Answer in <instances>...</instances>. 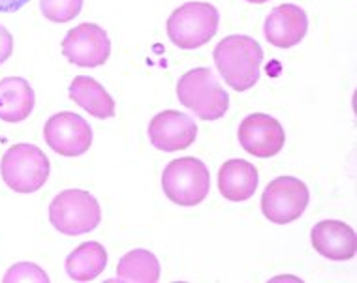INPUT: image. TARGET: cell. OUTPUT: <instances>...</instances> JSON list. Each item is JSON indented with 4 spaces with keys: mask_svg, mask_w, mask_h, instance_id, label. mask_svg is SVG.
I'll list each match as a JSON object with an SVG mask.
<instances>
[{
    "mask_svg": "<svg viewBox=\"0 0 357 283\" xmlns=\"http://www.w3.org/2000/svg\"><path fill=\"white\" fill-rule=\"evenodd\" d=\"M31 0H0V13H15L25 8Z\"/></svg>",
    "mask_w": 357,
    "mask_h": 283,
    "instance_id": "obj_22",
    "label": "cell"
},
{
    "mask_svg": "<svg viewBox=\"0 0 357 283\" xmlns=\"http://www.w3.org/2000/svg\"><path fill=\"white\" fill-rule=\"evenodd\" d=\"M43 139L56 154L75 156L85 154L93 143V129L85 118L75 113H56L43 126Z\"/></svg>",
    "mask_w": 357,
    "mask_h": 283,
    "instance_id": "obj_8",
    "label": "cell"
},
{
    "mask_svg": "<svg viewBox=\"0 0 357 283\" xmlns=\"http://www.w3.org/2000/svg\"><path fill=\"white\" fill-rule=\"evenodd\" d=\"M310 242L321 257L350 261L356 255V231L344 222L324 220L310 231Z\"/></svg>",
    "mask_w": 357,
    "mask_h": 283,
    "instance_id": "obj_13",
    "label": "cell"
},
{
    "mask_svg": "<svg viewBox=\"0 0 357 283\" xmlns=\"http://www.w3.org/2000/svg\"><path fill=\"white\" fill-rule=\"evenodd\" d=\"M286 134L277 118L254 113L239 126V143L248 154L256 158H271L284 148Z\"/></svg>",
    "mask_w": 357,
    "mask_h": 283,
    "instance_id": "obj_10",
    "label": "cell"
},
{
    "mask_svg": "<svg viewBox=\"0 0 357 283\" xmlns=\"http://www.w3.org/2000/svg\"><path fill=\"white\" fill-rule=\"evenodd\" d=\"M36 96L31 83L23 77H6L0 81V120L23 122L31 117Z\"/></svg>",
    "mask_w": 357,
    "mask_h": 283,
    "instance_id": "obj_14",
    "label": "cell"
},
{
    "mask_svg": "<svg viewBox=\"0 0 357 283\" xmlns=\"http://www.w3.org/2000/svg\"><path fill=\"white\" fill-rule=\"evenodd\" d=\"M258 169L245 160H229L218 171V190L226 199L241 203L256 193Z\"/></svg>",
    "mask_w": 357,
    "mask_h": 283,
    "instance_id": "obj_15",
    "label": "cell"
},
{
    "mask_svg": "<svg viewBox=\"0 0 357 283\" xmlns=\"http://www.w3.org/2000/svg\"><path fill=\"white\" fill-rule=\"evenodd\" d=\"M308 188L296 177H278L271 180L261 195V212L277 225L296 222L308 207Z\"/></svg>",
    "mask_w": 357,
    "mask_h": 283,
    "instance_id": "obj_7",
    "label": "cell"
},
{
    "mask_svg": "<svg viewBox=\"0 0 357 283\" xmlns=\"http://www.w3.org/2000/svg\"><path fill=\"white\" fill-rule=\"evenodd\" d=\"M115 280L124 283H156L160 280V263L147 250H132L119 261Z\"/></svg>",
    "mask_w": 357,
    "mask_h": 283,
    "instance_id": "obj_18",
    "label": "cell"
},
{
    "mask_svg": "<svg viewBox=\"0 0 357 283\" xmlns=\"http://www.w3.org/2000/svg\"><path fill=\"white\" fill-rule=\"evenodd\" d=\"M83 0H40V10L53 23H68L77 17Z\"/></svg>",
    "mask_w": 357,
    "mask_h": 283,
    "instance_id": "obj_19",
    "label": "cell"
},
{
    "mask_svg": "<svg viewBox=\"0 0 357 283\" xmlns=\"http://www.w3.org/2000/svg\"><path fill=\"white\" fill-rule=\"evenodd\" d=\"M50 160L36 145L19 143L0 161L2 179L17 193H34L50 179Z\"/></svg>",
    "mask_w": 357,
    "mask_h": 283,
    "instance_id": "obj_4",
    "label": "cell"
},
{
    "mask_svg": "<svg viewBox=\"0 0 357 283\" xmlns=\"http://www.w3.org/2000/svg\"><path fill=\"white\" fill-rule=\"evenodd\" d=\"M70 98L96 118L115 117V99L98 81L86 75H77L68 88Z\"/></svg>",
    "mask_w": 357,
    "mask_h": 283,
    "instance_id": "obj_16",
    "label": "cell"
},
{
    "mask_svg": "<svg viewBox=\"0 0 357 283\" xmlns=\"http://www.w3.org/2000/svg\"><path fill=\"white\" fill-rule=\"evenodd\" d=\"M102 210L94 195L83 190L61 191L50 204L51 225L62 234L77 236L100 225Z\"/></svg>",
    "mask_w": 357,
    "mask_h": 283,
    "instance_id": "obj_6",
    "label": "cell"
},
{
    "mask_svg": "<svg viewBox=\"0 0 357 283\" xmlns=\"http://www.w3.org/2000/svg\"><path fill=\"white\" fill-rule=\"evenodd\" d=\"M213 56L222 79L237 92H245L258 83L264 51L250 36L235 34L224 38L215 47Z\"/></svg>",
    "mask_w": 357,
    "mask_h": 283,
    "instance_id": "obj_1",
    "label": "cell"
},
{
    "mask_svg": "<svg viewBox=\"0 0 357 283\" xmlns=\"http://www.w3.org/2000/svg\"><path fill=\"white\" fill-rule=\"evenodd\" d=\"M177 98L202 120H218L226 115L229 96L209 68L186 72L177 83Z\"/></svg>",
    "mask_w": 357,
    "mask_h": 283,
    "instance_id": "obj_2",
    "label": "cell"
},
{
    "mask_svg": "<svg viewBox=\"0 0 357 283\" xmlns=\"http://www.w3.org/2000/svg\"><path fill=\"white\" fill-rule=\"evenodd\" d=\"M107 252L98 242H83L66 257V272L75 282H91L105 270Z\"/></svg>",
    "mask_w": 357,
    "mask_h": 283,
    "instance_id": "obj_17",
    "label": "cell"
},
{
    "mask_svg": "<svg viewBox=\"0 0 357 283\" xmlns=\"http://www.w3.org/2000/svg\"><path fill=\"white\" fill-rule=\"evenodd\" d=\"M4 282H40V283H47L50 282V276L40 268L34 263H17L13 265L10 270L6 272L4 276Z\"/></svg>",
    "mask_w": 357,
    "mask_h": 283,
    "instance_id": "obj_20",
    "label": "cell"
},
{
    "mask_svg": "<svg viewBox=\"0 0 357 283\" xmlns=\"http://www.w3.org/2000/svg\"><path fill=\"white\" fill-rule=\"evenodd\" d=\"M196 122L181 111H162L149 124V139L162 152L185 150L196 141Z\"/></svg>",
    "mask_w": 357,
    "mask_h": 283,
    "instance_id": "obj_11",
    "label": "cell"
},
{
    "mask_svg": "<svg viewBox=\"0 0 357 283\" xmlns=\"http://www.w3.org/2000/svg\"><path fill=\"white\" fill-rule=\"evenodd\" d=\"M250 4H265V2H269V0H247Z\"/></svg>",
    "mask_w": 357,
    "mask_h": 283,
    "instance_id": "obj_23",
    "label": "cell"
},
{
    "mask_svg": "<svg viewBox=\"0 0 357 283\" xmlns=\"http://www.w3.org/2000/svg\"><path fill=\"white\" fill-rule=\"evenodd\" d=\"M307 12L296 4H282V6L273 8L264 25L265 40L280 49H289L297 45L307 36Z\"/></svg>",
    "mask_w": 357,
    "mask_h": 283,
    "instance_id": "obj_12",
    "label": "cell"
},
{
    "mask_svg": "<svg viewBox=\"0 0 357 283\" xmlns=\"http://www.w3.org/2000/svg\"><path fill=\"white\" fill-rule=\"evenodd\" d=\"M218 21V10L209 2H186L167 19V36L178 49H197L215 36Z\"/></svg>",
    "mask_w": 357,
    "mask_h": 283,
    "instance_id": "obj_3",
    "label": "cell"
},
{
    "mask_svg": "<svg viewBox=\"0 0 357 283\" xmlns=\"http://www.w3.org/2000/svg\"><path fill=\"white\" fill-rule=\"evenodd\" d=\"M13 53V38L12 34L0 25V64L6 62Z\"/></svg>",
    "mask_w": 357,
    "mask_h": 283,
    "instance_id": "obj_21",
    "label": "cell"
},
{
    "mask_svg": "<svg viewBox=\"0 0 357 283\" xmlns=\"http://www.w3.org/2000/svg\"><path fill=\"white\" fill-rule=\"evenodd\" d=\"M162 188L169 201L181 207H196L209 195L211 175L202 160L178 158L162 172Z\"/></svg>",
    "mask_w": 357,
    "mask_h": 283,
    "instance_id": "obj_5",
    "label": "cell"
},
{
    "mask_svg": "<svg viewBox=\"0 0 357 283\" xmlns=\"http://www.w3.org/2000/svg\"><path fill=\"white\" fill-rule=\"evenodd\" d=\"M62 55L81 68H96L111 55V42L102 26L81 23L62 40Z\"/></svg>",
    "mask_w": 357,
    "mask_h": 283,
    "instance_id": "obj_9",
    "label": "cell"
}]
</instances>
